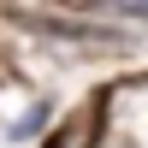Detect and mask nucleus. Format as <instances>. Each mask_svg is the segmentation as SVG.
I'll list each match as a JSON object with an SVG mask.
<instances>
[{
    "label": "nucleus",
    "mask_w": 148,
    "mask_h": 148,
    "mask_svg": "<svg viewBox=\"0 0 148 148\" xmlns=\"http://www.w3.org/2000/svg\"><path fill=\"white\" fill-rule=\"evenodd\" d=\"M42 125H47V107L36 101V107H24V113H18V119L6 125V136H12V142H30V136H36Z\"/></svg>",
    "instance_id": "f257e3e1"
},
{
    "label": "nucleus",
    "mask_w": 148,
    "mask_h": 148,
    "mask_svg": "<svg viewBox=\"0 0 148 148\" xmlns=\"http://www.w3.org/2000/svg\"><path fill=\"white\" fill-rule=\"evenodd\" d=\"M113 18H136V24H148V6H113Z\"/></svg>",
    "instance_id": "f03ea898"
}]
</instances>
